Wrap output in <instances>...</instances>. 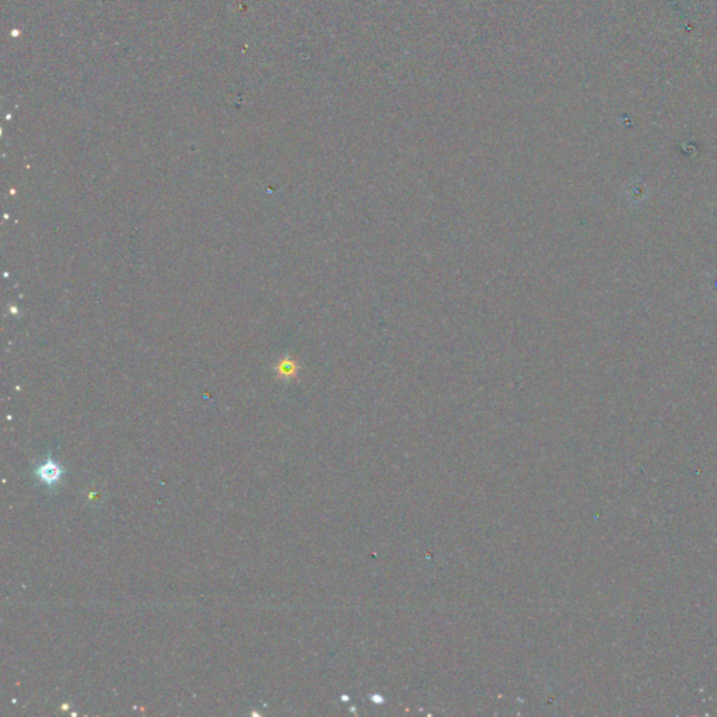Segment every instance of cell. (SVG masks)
<instances>
[{
  "mask_svg": "<svg viewBox=\"0 0 717 717\" xmlns=\"http://www.w3.org/2000/svg\"><path fill=\"white\" fill-rule=\"evenodd\" d=\"M35 475L42 483H45L48 486H54L62 478L64 470L57 461H54L52 458H48L47 461H44L41 466L37 467Z\"/></svg>",
  "mask_w": 717,
  "mask_h": 717,
  "instance_id": "obj_1",
  "label": "cell"
}]
</instances>
